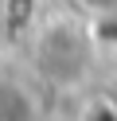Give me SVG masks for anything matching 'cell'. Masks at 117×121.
I'll use <instances>...</instances> for the list:
<instances>
[{
  "instance_id": "cell-1",
  "label": "cell",
  "mask_w": 117,
  "mask_h": 121,
  "mask_svg": "<svg viewBox=\"0 0 117 121\" xmlns=\"http://www.w3.org/2000/svg\"><path fill=\"white\" fill-rule=\"evenodd\" d=\"M90 8H98V12H113L117 8V0H86Z\"/></svg>"
}]
</instances>
